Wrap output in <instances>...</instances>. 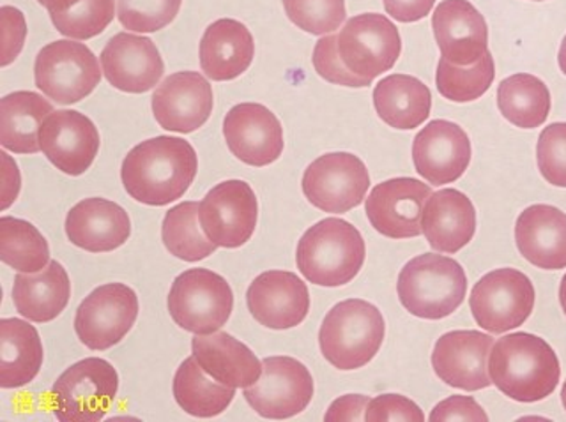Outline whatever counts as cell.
Here are the masks:
<instances>
[{
  "mask_svg": "<svg viewBox=\"0 0 566 422\" xmlns=\"http://www.w3.org/2000/svg\"><path fill=\"white\" fill-rule=\"evenodd\" d=\"M199 172L190 141L156 137L129 150L120 167L124 190L137 202L164 208L182 199Z\"/></svg>",
  "mask_w": 566,
  "mask_h": 422,
  "instance_id": "6da1fadb",
  "label": "cell"
},
{
  "mask_svg": "<svg viewBox=\"0 0 566 422\" xmlns=\"http://www.w3.org/2000/svg\"><path fill=\"white\" fill-rule=\"evenodd\" d=\"M489 374L504 397L536 403L556 391L562 366L545 339L530 333H513L492 347Z\"/></svg>",
  "mask_w": 566,
  "mask_h": 422,
  "instance_id": "7a4b0ae2",
  "label": "cell"
},
{
  "mask_svg": "<svg viewBox=\"0 0 566 422\" xmlns=\"http://www.w3.org/2000/svg\"><path fill=\"white\" fill-rule=\"evenodd\" d=\"M365 256L367 247L359 230L340 218H326L297 242L296 264L310 283L335 288L358 276Z\"/></svg>",
  "mask_w": 566,
  "mask_h": 422,
  "instance_id": "3957f363",
  "label": "cell"
},
{
  "mask_svg": "<svg viewBox=\"0 0 566 422\" xmlns=\"http://www.w3.org/2000/svg\"><path fill=\"white\" fill-rule=\"evenodd\" d=\"M397 294L406 312L415 317L441 320L464 303L468 276L457 260L424 253L403 265Z\"/></svg>",
  "mask_w": 566,
  "mask_h": 422,
  "instance_id": "277c9868",
  "label": "cell"
},
{
  "mask_svg": "<svg viewBox=\"0 0 566 422\" xmlns=\"http://www.w3.org/2000/svg\"><path fill=\"white\" fill-rule=\"evenodd\" d=\"M382 313L363 299L335 304L318 330L324 359L336 370H359L377 356L385 341Z\"/></svg>",
  "mask_w": 566,
  "mask_h": 422,
  "instance_id": "5b68a950",
  "label": "cell"
},
{
  "mask_svg": "<svg viewBox=\"0 0 566 422\" xmlns=\"http://www.w3.org/2000/svg\"><path fill=\"white\" fill-rule=\"evenodd\" d=\"M119 391V374L99 357H87L70 366L53 383V414L61 422L102 421Z\"/></svg>",
  "mask_w": 566,
  "mask_h": 422,
  "instance_id": "8992f818",
  "label": "cell"
},
{
  "mask_svg": "<svg viewBox=\"0 0 566 422\" xmlns=\"http://www.w3.org/2000/svg\"><path fill=\"white\" fill-rule=\"evenodd\" d=\"M168 312L181 329L212 335L229 321L234 294L226 277L209 268H188L174 279Z\"/></svg>",
  "mask_w": 566,
  "mask_h": 422,
  "instance_id": "52a82bcc",
  "label": "cell"
},
{
  "mask_svg": "<svg viewBox=\"0 0 566 422\" xmlns=\"http://www.w3.org/2000/svg\"><path fill=\"white\" fill-rule=\"evenodd\" d=\"M35 87L59 105L82 102L102 82L96 55L84 43L53 41L38 53Z\"/></svg>",
  "mask_w": 566,
  "mask_h": 422,
  "instance_id": "ba28073f",
  "label": "cell"
},
{
  "mask_svg": "<svg viewBox=\"0 0 566 422\" xmlns=\"http://www.w3.org/2000/svg\"><path fill=\"white\" fill-rule=\"evenodd\" d=\"M336 52L353 75L374 82L394 70L402 52V40L397 25L385 14H358L336 34Z\"/></svg>",
  "mask_w": 566,
  "mask_h": 422,
  "instance_id": "9c48e42d",
  "label": "cell"
},
{
  "mask_svg": "<svg viewBox=\"0 0 566 422\" xmlns=\"http://www.w3.org/2000/svg\"><path fill=\"white\" fill-rule=\"evenodd\" d=\"M469 306L478 326L491 335H503L531 317L535 286L517 268H495L474 285Z\"/></svg>",
  "mask_w": 566,
  "mask_h": 422,
  "instance_id": "30bf717a",
  "label": "cell"
},
{
  "mask_svg": "<svg viewBox=\"0 0 566 422\" xmlns=\"http://www.w3.org/2000/svg\"><path fill=\"white\" fill-rule=\"evenodd\" d=\"M138 309L137 294L128 285L97 286L76 309V336L91 350H108L126 338L137 321Z\"/></svg>",
  "mask_w": 566,
  "mask_h": 422,
  "instance_id": "8fae6325",
  "label": "cell"
},
{
  "mask_svg": "<svg viewBox=\"0 0 566 422\" xmlns=\"http://www.w3.org/2000/svg\"><path fill=\"white\" fill-rule=\"evenodd\" d=\"M301 188L314 208L344 214L361 205L370 188V176L358 156L329 152L306 168Z\"/></svg>",
  "mask_w": 566,
  "mask_h": 422,
  "instance_id": "7c38bea8",
  "label": "cell"
},
{
  "mask_svg": "<svg viewBox=\"0 0 566 422\" xmlns=\"http://www.w3.org/2000/svg\"><path fill=\"white\" fill-rule=\"evenodd\" d=\"M314 398V379L294 357H265L261 379L244 389V400L264 419H291Z\"/></svg>",
  "mask_w": 566,
  "mask_h": 422,
  "instance_id": "4fadbf2b",
  "label": "cell"
},
{
  "mask_svg": "<svg viewBox=\"0 0 566 422\" xmlns=\"http://www.w3.org/2000/svg\"><path fill=\"white\" fill-rule=\"evenodd\" d=\"M199 218L203 233L218 247L244 246L259 218L255 191L244 181L220 182L200 202Z\"/></svg>",
  "mask_w": 566,
  "mask_h": 422,
  "instance_id": "5bb4252c",
  "label": "cell"
},
{
  "mask_svg": "<svg viewBox=\"0 0 566 422\" xmlns=\"http://www.w3.org/2000/svg\"><path fill=\"white\" fill-rule=\"evenodd\" d=\"M430 194V186L412 177L380 182L365 202L368 221L385 238H418L423 233L421 220Z\"/></svg>",
  "mask_w": 566,
  "mask_h": 422,
  "instance_id": "9a60e30c",
  "label": "cell"
},
{
  "mask_svg": "<svg viewBox=\"0 0 566 422\" xmlns=\"http://www.w3.org/2000/svg\"><path fill=\"white\" fill-rule=\"evenodd\" d=\"M99 131L93 120L80 112H52L41 124V152L66 176L87 172L99 152Z\"/></svg>",
  "mask_w": 566,
  "mask_h": 422,
  "instance_id": "2e32d148",
  "label": "cell"
},
{
  "mask_svg": "<svg viewBox=\"0 0 566 422\" xmlns=\"http://www.w3.org/2000/svg\"><path fill=\"white\" fill-rule=\"evenodd\" d=\"M223 137L239 161L256 168L274 163L285 146L279 117L259 103L230 108L223 120Z\"/></svg>",
  "mask_w": 566,
  "mask_h": 422,
  "instance_id": "e0dca14e",
  "label": "cell"
},
{
  "mask_svg": "<svg viewBox=\"0 0 566 422\" xmlns=\"http://www.w3.org/2000/svg\"><path fill=\"white\" fill-rule=\"evenodd\" d=\"M471 156L468 133L450 120H432L412 141L416 172L433 186L459 181L471 163Z\"/></svg>",
  "mask_w": 566,
  "mask_h": 422,
  "instance_id": "ac0fdd59",
  "label": "cell"
},
{
  "mask_svg": "<svg viewBox=\"0 0 566 422\" xmlns=\"http://www.w3.org/2000/svg\"><path fill=\"white\" fill-rule=\"evenodd\" d=\"M494 338L478 330H451L433 347L432 368L442 382L462 391H480L491 386L489 357Z\"/></svg>",
  "mask_w": 566,
  "mask_h": 422,
  "instance_id": "d6986e66",
  "label": "cell"
},
{
  "mask_svg": "<svg viewBox=\"0 0 566 422\" xmlns=\"http://www.w3.org/2000/svg\"><path fill=\"white\" fill-rule=\"evenodd\" d=\"M214 106L212 87L197 71L174 73L158 85L153 94L156 123L167 131H197L208 123Z\"/></svg>",
  "mask_w": 566,
  "mask_h": 422,
  "instance_id": "ffe728a7",
  "label": "cell"
},
{
  "mask_svg": "<svg viewBox=\"0 0 566 422\" xmlns=\"http://www.w3.org/2000/svg\"><path fill=\"white\" fill-rule=\"evenodd\" d=\"M247 304L261 326L273 330L292 329L308 315V286L289 271H265L248 288Z\"/></svg>",
  "mask_w": 566,
  "mask_h": 422,
  "instance_id": "44dd1931",
  "label": "cell"
},
{
  "mask_svg": "<svg viewBox=\"0 0 566 422\" xmlns=\"http://www.w3.org/2000/svg\"><path fill=\"white\" fill-rule=\"evenodd\" d=\"M105 78L123 93L144 94L158 85L164 76V59L156 44L144 35L119 32L114 35L102 55Z\"/></svg>",
  "mask_w": 566,
  "mask_h": 422,
  "instance_id": "7402d4cb",
  "label": "cell"
},
{
  "mask_svg": "<svg viewBox=\"0 0 566 422\" xmlns=\"http://www.w3.org/2000/svg\"><path fill=\"white\" fill-rule=\"evenodd\" d=\"M433 38L441 59L471 66L489 52L485 18L469 0H442L432 17Z\"/></svg>",
  "mask_w": 566,
  "mask_h": 422,
  "instance_id": "603a6c76",
  "label": "cell"
},
{
  "mask_svg": "<svg viewBox=\"0 0 566 422\" xmlns=\"http://www.w3.org/2000/svg\"><path fill=\"white\" fill-rule=\"evenodd\" d=\"M66 235L80 250L108 253L126 244L132 221L128 212L111 200L85 199L67 212Z\"/></svg>",
  "mask_w": 566,
  "mask_h": 422,
  "instance_id": "cb8c5ba5",
  "label": "cell"
},
{
  "mask_svg": "<svg viewBox=\"0 0 566 422\" xmlns=\"http://www.w3.org/2000/svg\"><path fill=\"white\" fill-rule=\"evenodd\" d=\"M521 255L538 268L566 267V214L553 205L536 203L522 211L515 223Z\"/></svg>",
  "mask_w": 566,
  "mask_h": 422,
  "instance_id": "d4e9b609",
  "label": "cell"
},
{
  "mask_svg": "<svg viewBox=\"0 0 566 422\" xmlns=\"http://www.w3.org/2000/svg\"><path fill=\"white\" fill-rule=\"evenodd\" d=\"M423 235L430 247L455 255L473 241L476 233V209L462 191H436L424 203Z\"/></svg>",
  "mask_w": 566,
  "mask_h": 422,
  "instance_id": "484cf974",
  "label": "cell"
},
{
  "mask_svg": "<svg viewBox=\"0 0 566 422\" xmlns=\"http://www.w3.org/2000/svg\"><path fill=\"white\" fill-rule=\"evenodd\" d=\"M200 67L214 82H229L252 66L255 43L244 23L221 18L203 32L200 41Z\"/></svg>",
  "mask_w": 566,
  "mask_h": 422,
  "instance_id": "4316f807",
  "label": "cell"
},
{
  "mask_svg": "<svg viewBox=\"0 0 566 422\" xmlns=\"http://www.w3.org/2000/svg\"><path fill=\"white\" fill-rule=\"evenodd\" d=\"M191 352L209 377L229 388L247 389L261 379L259 357L227 333L195 335Z\"/></svg>",
  "mask_w": 566,
  "mask_h": 422,
  "instance_id": "83f0119b",
  "label": "cell"
},
{
  "mask_svg": "<svg viewBox=\"0 0 566 422\" xmlns=\"http://www.w3.org/2000/svg\"><path fill=\"white\" fill-rule=\"evenodd\" d=\"M70 299V276L57 260H52L40 273H20L14 277V308L27 320L35 324L55 320Z\"/></svg>",
  "mask_w": 566,
  "mask_h": 422,
  "instance_id": "f1b7e54d",
  "label": "cell"
},
{
  "mask_svg": "<svg viewBox=\"0 0 566 422\" xmlns=\"http://www.w3.org/2000/svg\"><path fill=\"white\" fill-rule=\"evenodd\" d=\"M44 350L40 333L20 318L0 320V386L20 389L38 377Z\"/></svg>",
  "mask_w": 566,
  "mask_h": 422,
  "instance_id": "f546056e",
  "label": "cell"
},
{
  "mask_svg": "<svg viewBox=\"0 0 566 422\" xmlns=\"http://www.w3.org/2000/svg\"><path fill=\"white\" fill-rule=\"evenodd\" d=\"M374 106L380 120L391 128H420L432 110V94L415 76L389 75L374 88Z\"/></svg>",
  "mask_w": 566,
  "mask_h": 422,
  "instance_id": "4dcf8cb0",
  "label": "cell"
},
{
  "mask_svg": "<svg viewBox=\"0 0 566 422\" xmlns=\"http://www.w3.org/2000/svg\"><path fill=\"white\" fill-rule=\"evenodd\" d=\"M53 112L41 94L18 91L0 102V144L14 155L40 152V128Z\"/></svg>",
  "mask_w": 566,
  "mask_h": 422,
  "instance_id": "1f68e13d",
  "label": "cell"
},
{
  "mask_svg": "<svg viewBox=\"0 0 566 422\" xmlns=\"http://www.w3.org/2000/svg\"><path fill=\"white\" fill-rule=\"evenodd\" d=\"M172 391L177 405L181 407L186 414L199 419L223 414L235 397L234 388L223 386L212 377L209 379L195 356L188 357L177 368Z\"/></svg>",
  "mask_w": 566,
  "mask_h": 422,
  "instance_id": "d6a6232c",
  "label": "cell"
},
{
  "mask_svg": "<svg viewBox=\"0 0 566 422\" xmlns=\"http://www.w3.org/2000/svg\"><path fill=\"white\" fill-rule=\"evenodd\" d=\"M497 106L504 119L522 129L539 128L551 114L547 85L527 73L504 78L497 88Z\"/></svg>",
  "mask_w": 566,
  "mask_h": 422,
  "instance_id": "836d02e7",
  "label": "cell"
},
{
  "mask_svg": "<svg viewBox=\"0 0 566 422\" xmlns=\"http://www.w3.org/2000/svg\"><path fill=\"white\" fill-rule=\"evenodd\" d=\"M0 260L18 273H40L50 264V246L34 224L0 218Z\"/></svg>",
  "mask_w": 566,
  "mask_h": 422,
  "instance_id": "e575fe53",
  "label": "cell"
},
{
  "mask_svg": "<svg viewBox=\"0 0 566 422\" xmlns=\"http://www.w3.org/2000/svg\"><path fill=\"white\" fill-rule=\"evenodd\" d=\"M200 203L182 202L165 214L161 241L170 255L185 262H199L217 251V244L203 233Z\"/></svg>",
  "mask_w": 566,
  "mask_h": 422,
  "instance_id": "d590c367",
  "label": "cell"
},
{
  "mask_svg": "<svg viewBox=\"0 0 566 422\" xmlns=\"http://www.w3.org/2000/svg\"><path fill=\"white\" fill-rule=\"evenodd\" d=\"M52 23L70 40L85 41L102 34L115 17V0H49Z\"/></svg>",
  "mask_w": 566,
  "mask_h": 422,
  "instance_id": "8d00e7d4",
  "label": "cell"
},
{
  "mask_svg": "<svg viewBox=\"0 0 566 422\" xmlns=\"http://www.w3.org/2000/svg\"><path fill=\"white\" fill-rule=\"evenodd\" d=\"M495 78L494 57L486 52L471 66H455L441 59L436 73L439 94L453 103L476 102L491 88Z\"/></svg>",
  "mask_w": 566,
  "mask_h": 422,
  "instance_id": "74e56055",
  "label": "cell"
},
{
  "mask_svg": "<svg viewBox=\"0 0 566 422\" xmlns=\"http://www.w3.org/2000/svg\"><path fill=\"white\" fill-rule=\"evenodd\" d=\"M283 8L297 29L324 35L340 29L345 22V0H283Z\"/></svg>",
  "mask_w": 566,
  "mask_h": 422,
  "instance_id": "f35d334b",
  "label": "cell"
},
{
  "mask_svg": "<svg viewBox=\"0 0 566 422\" xmlns=\"http://www.w3.org/2000/svg\"><path fill=\"white\" fill-rule=\"evenodd\" d=\"M182 0H119L117 18L133 32H156L176 20Z\"/></svg>",
  "mask_w": 566,
  "mask_h": 422,
  "instance_id": "ab89813d",
  "label": "cell"
},
{
  "mask_svg": "<svg viewBox=\"0 0 566 422\" xmlns=\"http://www.w3.org/2000/svg\"><path fill=\"white\" fill-rule=\"evenodd\" d=\"M538 170L548 184L566 188V123H554L542 131L536 146Z\"/></svg>",
  "mask_w": 566,
  "mask_h": 422,
  "instance_id": "60d3db41",
  "label": "cell"
},
{
  "mask_svg": "<svg viewBox=\"0 0 566 422\" xmlns=\"http://www.w3.org/2000/svg\"><path fill=\"white\" fill-rule=\"evenodd\" d=\"M312 62H314L317 75L326 80V82H329V84L354 88L368 87V85H371V82L353 75V73L342 64L338 52H336V34L321 38V40L315 43Z\"/></svg>",
  "mask_w": 566,
  "mask_h": 422,
  "instance_id": "b9f144b4",
  "label": "cell"
},
{
  "mask_svg": "<svg viewBox=\"0 0 566 422\" xmlns=\"http://www.w3.org/2000/svg\"><path fill=\"white\" fill-rule=\"evenodd\" d=\"M365 421L368 422H421L424 421L423 412L415 401L400 394H380L370 400L367 407Z\"/></svg>",
  "mask_w": 566,
  "mask_h": 422,
  "instance_id": "7bdbcfd3",
  "label": "cell"
},
{
  "mask_svg": "<svg viewBox=\"0 0 566 422\" xmlns=\"http://www.w3.org/2000/svg\"><path fill=\"white\" fill-rule=\"evenodd\" d=\"M432 422L447 421H469V422H486L489 415L485 410L476 403L471 397H450L448 400L441 401L430 414Z\"/></svg>",
  "mask_w": 566,
  "mask_h": 422,
  "instance_id": "ee69618b",
  "label": "cell"
},
{
  "mask_svg": "<svg viewBox=\"0 0 566 422\" xmlns=\"http://www.w3.org/2000/svg\"><path fill=\"white\" fill-rule=\"evenodd\" d=\"M2 25H4V50H2V66H8L20 55L25 41V18L11 6H4L2 11Z\"/></svg>",
  "mask_w": 566,
  "mask_h": 422,
  "instance_id": "f6af8a7d",
  "label": "cell"
},
{
  "mask_svg": "<svg viewBox=\"0 0 566 422\" xmlns=\"http://www.w3.org/2000/svg\"><path fill=\"white\" fill-rule=\"evenodd\" d=\"M368 403H370V398L361 397V394H347V397L338 398L327 409L324 421H365Z\"/></svg>",
  "mask_w": 566,
  "mask_h": 422,
  "instance_id": "bcb514c9",
  "label": "cell"
},
{
  "mask_svg": "<svg viewBox=\"0 0 566 422\" xmlns=\"http://www.w3.org/2000/svg\"><path fill=\"white\" fill-rule=\"evenodd\" d=\"M382 2H385L386 13L402 23L423 20L436 4V0H382Z\"/></svg>",
  "mask_w": 566,
  "mask_h": 422,
  "instance_id": "7dc6e473",
  "label": "cell"
},
{
  "mask_svg": "<svg viewBox=\"0 0 566 422\" xmlns=\"http://www.w3.org/2000/svg\"><path fill=\"white\" fill-rule=\"evenodd\" d=\"M557 62H559V67H562L563 75L566 76V35H565V40H563L562 49H559V55H557Z\"/></svg>",
  "mask_w": 566,
  "mask_h": 422,
  "instance_id": "c3c4849f",
  "label": "cell"
},
{
  "mask_svg": "<svg viewBox=\"0 0 566 422\" xmlns=\"http://www.w3.org/2000/svg\"><path fill=\"white\" fill-rule=\"evenodd\" d=\"M559 303H562L563 312L566 315V274L563 276L562 286H559Z\"/></svg>",
  "mask_w": 566,
  "mask_h": 422,
  "instance_id": "681fc988",
  "label": "cell"
},
{
  "mask_svg": "<svg viewBox=\"0 0 566 422\" xmlns=\"http://www.w3.org/2000/svg\"><path fill=\"white\" fill-rule=\"evenodd\" d=\"M562 401H563V407H565V410H566V380H565V383H563Z\"/></svg>",
  "mask_w": 566,
  "mask_h": 422,
  "instance_id": "f907efd6",
  "label": "cell"
},
{
  "mask_svg": "<svg viewBox=\"0 0 566 422\" xmlns=\"http://www.w3.org/2000/svg\"><path fill=\"white\" fill-rule=\"evenodd\" d=\"M38 2H40L41 6H46V2H49V0H38Z\"/></svg>",
  "mask_w": 566,
  "mask_h": 422,
  "instance_id": "816d5d0a",
  "label": "cell"
},
{
  "mask_svg": "<svg viewBox=\"0 0 566 422\" xmlns=\"http://www.w3.org/2000/svg\"><path fill=\"white\" fill-rule=\"evenodd\" d=\"M535 2H542V0H535Z\"/></svg>",
  "mask_w": 566,
  "mask_h": 422,
  "instance_id": "f5cc1de1",
  "label": "cell"
}]
</instances>
